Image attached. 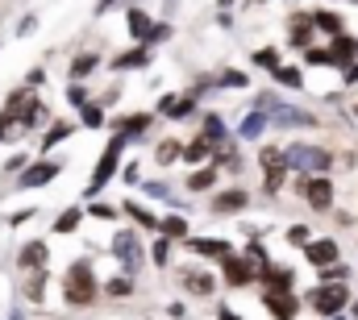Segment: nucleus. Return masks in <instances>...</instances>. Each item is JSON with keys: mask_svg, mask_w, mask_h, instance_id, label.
<instances>
[{"mask_svg": "<svg viewBox=\"0 0 358 320\" xmlns=\"http://www.w3.org/2000/svg\"><path fill=\"white\" fill-rule=\"evenodd\" d=\"M59 287H63V304H67V308H76V312L96 308V300L104 296V291H100V279H96V266H92L88 258L67 262V270H63Z\"/></svg>", "mask_w": 358, "mask_h": 320, "instance_id": "1", "label": "nucleus"}, {"mask_svg": "<svg viewBox=\"0 0 358 320\" xmlns=\"http://www.w3.org/2000/svg\"><path fill=\"white\" fill-rule=\"evenodd\" d=\"M350 283H313V291H304V308H313V317L329 320V317H342L350 312Z\"/></svg>", "mask_w": 358, "mask_h": 320, "instance_id": "2", "label": "nucleus"}, {"mask_svg": "<svg viewBox=\"0 0 358 320\" xmlns=\"http://www.w3.org/2000/svg\"><path fill=\"white\" fill-rule=\"evenodd\" d=\"M283 154H287L292 175H329L338 166V154L329 146H313V142H292L283 146Z\"/></svg>", "mask_w": 358, "mask_h": 320, "instance_id": "3", "label": "nucleus"}, {"mask_svg": "<svg viewBox=\"0 0 358 320\" xmlns=\"http://www.w3.org/2000/svg\"><path fill=\"white\" fill-rule=\"evenodd\" d=\"M121 159H125V138H121V133H113V138L104 142V154H100L96 170H92L88 187H84V196H88V200H96V196H100V191L121 175Z\"/></svg>", "mask_w": 358, "mask_h": 320, "instance_id": "4", "label": "nucleus"}, {"mask_svg": "<svg viewBox=\"0 0 358 320\" xmlns=\"http://www.w3.org/2000/svg\"><path fill=\"white\" fill-rule=\"evenodd\" d=\"M296 196H300L317 217H325V212L338 208V187H334L329 175H296Z\"/></svg>", "mask_w": 358, "mask_h": 320, "instance_id": "5", "label": "nucleus"}, {"mask_svg": "<svg viewBox=\"0 0 358 320\" xmlns=\"http://www.w3.org/2000/svg\"><path fill=\"white\" fill-rule=\"evenodd\" d=\"M113 254H117V262H121L125 275H138L150 262V249L142 245V229H117L113 233Z\"/></svg>", "mask_w": 358, "mask_h": 320, "instance_id": "6", "label": "nucleus"}, {"mask_svg": "<svg viewBox=\"0 0 358 320\" xmlns=\"http://www.w3.org/2000/svg\"><path fill=\"white\" fill-rule=\"evenodd\" d=\"M259 304L267 308L271 320H296L304 300L296 296V287H259Z\"/></svg>", "mask_w": 358, "mask_h": 320, "instance_id": "7", "label": "nucleus"}, {"mask_svg": "<svg viewBox=\"0 0 358 320\" xmlns=\"http://www.w3.org/2000/svg\"><path fill=\"white\" fill-rule=\"evenodd\" d=\"M217 266H221V283H225V287H234V291H242V287H259V262H255V258H246V254H229V258H221Z\"/></svg>", "mask_w": 358, "mask_h": 320, "instance_id": "8", "label": "nucleus"}, {"mask_svg": "<svg viewBox=\"0 0 358 320\" xmlns=\"http://www.w3.org/2000/svg\"><path fill=\"white\" fill-rule=\"evenodd\" d=\"M250 204H255V196H250L246 187H217L213 200H208V212H213V217H238V212H246Z\"/></svg>", "mask_w": 358, "mask_h": 320, "instance_id": "9", "label": "nucleus"}, {"mask_svg": "<svg viewBox=\"0 0 358 320\" xmlns=\"http://www.w3.org/2000/svg\"><path fill=\"white\" fill-rule=\"evenodd\" d=\"M179 287H183L192 300H213V296H217V275L204 270V266H183V270H179Z\"/></svg>", "mask_w": 358, "mask_h": 320, "instance_id": "10", "label": "nucleus"}, {"mask_svg": "<svg viewBox=\"0 0 358 320\" xmlns=\"http://www.w3.org/2000/svg\"><path fill=\"white\" fill-rule=\"evenodd\" d=\"M63 175V162L59 159H34L21 175H17V187L21 191H29V187H46V183H55Z\"/></svg>", "mask_w": 358, "mask_h": 320, "instance_id": "11", "label": "nucleus"}, {"mask_svg": "<svg viewBox=\"0 0 358 320\" xmlns=\"http://www.w3.org/2000/svg\"><path fill=\"white\" fill-rule=\"evenodd\" d=\"M304 262L313 266V270H321V266H334V262H342V241L334 238V233H325V238H313L304 249Z\"/></svg>", "mask_w": 358, "mask_h": 320, "instance_id": "12", "label": "nucleus"}, {"mask_svg": "<svg viewBox=\"0 0 358 320\" xmlns=\"http://www.w3.org/2000/svg\"><path fill=\"white\" fill-rule=\"evenodd\" d=\"M287 46L292 50H308V46H317V25H313V13H292L287 17Z\"/></svg>", "mask_w": 358, "mask_h": 320, "instance_id": "13", "label": "nucleus"}, {"mask_svg": "<svg viewBox=\"0 0 358 320\" xmlns=\"http://www.w3.org/2000/svg\"><path fill=\"white\" fill-rule=\"evenodd\" d=\"M150 125H155V112H125V117H113V121H108V129H113V133H121L125 142L146 138V133H150Z\"/></svg>", "mask_w": 358, "mask_h": 320, "instance_id": "14", "label": "nucleus"}, {"mask_svg": "<svg viewBox=\"0 0 358 320\" xmlns=\"http://www.w3.org/2000/svg\"><path fill=\"white\" fill-rule=\"evenodd\" d=\"M76 133H80V121H67V117L46 121V133H42V142H38V154H42V159H50V150H55L59 142H71Z\"/></svg>", "mask_w": 358, "mask_h": 320, "instance_id": "15", "label": "nucleus"}, {"mask_svg": "<svg viewBox=\"0 0 358 320\" xmlns=\"http://www.w3.org/2000/svg\"><path fill=\"white\" fill-rule=\"evenodd\" d=\"M187 254H196V258H208V262H221V258H229V254H238L234 249V241H225V238H187V241H179Z\"/></svg>", "mask_w": 358, "mask_h": 320, "instance_id": "16", "label": "nucleus"}, {"mask_svg": "<svg viewBox=\"0 0 358 320\" xmlns=\"http://www.w3.org/2000/svg\"><path fill=\"white\" fill-rule=\"evenodd\" d=\"M196 104H200V96L179 92V96H163V100L155 104V112L167 117V121H187V117H196Z\"/></svg>", "mask_w": 358, "mask_h": 320, "instance_id": "17", "label": "nucleus"}, {"mask_svg": "<svg viewBox=\"0 0 358 320\" xmlns=\"http://www.w3.org/2000/svg\"><path fill=\"white\" fill-rule=\"evenodd\" d=\"M146 67H150V46H142V42H134L129 50H121V54L108 59V71H117V75H125V71H146Z\"/></svg>", "mask_w": 358, "mask_h": 320, "instance_id": "18", "label": "nucleus"}, {"mask_svg": "<svg viewBox=\"0 0 358 320\" xmlns=\"http://www.w3.org/2000/svg\"><path fill=\"white\" fill-rule=\"evenodd\" d=\"M183 187H187L192 196L217 191V187H221V170H217L213 162H204V166H192V170H187V179H183Z\"/></svg>", "mask_w": 358, "mask_h": 320, "instance_id": "19", "label": "nucleus"}, {"mask_svg": "<svg viewBox=\"0 0 358 320\" xmlns=\"http://www.w3.org/2000/svg\"><path fill=\"white\" fill-rule=\"evenodd\" d=\"M271 129V117L263 108H250L242 121H238V129H234V138L238 142H263V133Z\"/></svg>", "mask_w": 358, "mask_h": 320, "instance_id": "20", "label": "nucleus"}, {"mask_svg": "<svg viewBox=\"0 0 358 320\" xmlns=\"http://www.w3.org/2000/svg\"><path fill=\"white\" fill-rule=\"evenodd\" d=\"M46 262H50V245L42 238H29L17 249V266H21V270H42Z\"/></svg>", "mask_w": 358, "mask_h": 320, "instance_id": "21", "label": "nucleus"}, {"mask_svg": "<svg viewBox=\"0 0 358 320\" xmlns=\"http://www.w3.org/2000/svg\"><path fill=\"white\" fill-rule=\"evenodd\" d=\"M313 13V25H317V34H325V38H338V34H346L350 25H346V17L338 13V8H329V4H321V8H308Z\"/></svg>", "mask_w": 358, "mask_h": 320, "instance_id": "22", "label": "nucleus"}, {"mask_svg": "<svg viewBox=\"0 0 358 320\" xmlns=\"http://www.w3.org/2000/svg\"><path fill=\"white\" fill-rule=\"evenodd\" d=\"M208 162H213L217 170H229V175H242V170H246V159H242V150H238V138L225 142V146H217Z\"/></svg>", "mask_w": 358, "mask_h": 320, "instance_id": "23", "label": "nucleus"}, {"mask_svg": "<svg viewBox=\"0 0 358 320\" xmlns=\"http://www.w3.org/2000/svg\"><path fill=\"white\" fill-rule=\"evenodd\" d=\"M121 217H125L129 225H138L142 233H159V217H155L146 204H138V200H125V204H121Z\"/></svg>", "mask_w": 358, "mask_h": 320, "instance_id": "24", "label": "nucleus"}, {"mask_svg": "<svg viewBox=\"0 0 358 320\" xmlns=\"http://www.w3.org/2000/svg\"><path fill=\"white\" fill-rule=\"evenodd\" d=\"M329 50H334V63H338V71H346L350 63H358V38L346 29V34H338V38H329Z\"/></svg>", "mask_w": 358, "mask_h": 320, "instance_id": "25", "label": "nucleus"}, {"mask_svg": "<svg viewBox=\"0 0 358 320\" xmlns=\"http://www.w3.org/2000/svg\"><path fill=\"white\" fill-rule=\"evenodd\" d=\"M125 29H129L134 42H146V34L155 29V17L146 8H138V4H125Z\"/></svg>", "mask_w": 358, "mask_h": 320, "instance_id": "26", "label": "nucleus"}, {"mask_svg": "<svg viewBox=\"0 0 358 320\" xmlns=\"http://www.w3.org/2000/svg\"><path fill=\"white\" fill-rule=\"evenodd\" d=\"M17 121H21V129H25V133H34L42 121H50V112H46V104H42V96H29V100H25V108L17 112Z\"/></svg>", "mask_w": 358, "mask_h": 320, "instance_id": "27", "label": "nucleus"}, {"mask_svg": "<svg viewBox=\"0 0 358 320\" xmlns=\"http://www.w3.org/2000/svg\"><path fill=\"white\" fill-rule=\"evenodd\" d=\"M100 291H104L108 300H134V291H138V279L121 270V275H113V279H104V283H100Z\"/></svg>", "mask_w": 358, "mask_h": 320, "instance_id": "28", "label": "nucleus"}, {"mask_svg": "<svg viewBox=\"0 0 358 320\" xmlns=\"http://www.w3.org/2000/svg\"><path fill=\"white\" fill-rule=\"evenodd\" d=\"M204 129H200V138H208L213 146H225V142H234L229 138V125H225V117L221 112H204V121H200Z\"/></svg>", "mask_w": 358, "mask_h": 320, "instance_id": "29", "label": "nucleus"}, {"mask_svg": "<svg viewBox=\"0 0 358 320\" xmlns=\"http://www.w3.org/2000/svg\"><path fill=\"white\" fill-rule=\"evenodd\" d=\"M271 80H275V87L304 92V67H300V63H283V67H275V71H271Z\"/></svg>", "mask_w": 358, "mask_h": 320, "instance_id": "30", "label": "nucleus"}, {"mask_svg": "<svg viewBox=\"0 0 358 320\" xmlns=\"http://www.w3.org/2000/svg\"><path fill=\"white\" fill-rule=\"evenodd\" d=\"M213 150H217V146H213L208 138H200V133H196L192 142H183V159H179V162H187V166H204V162L213 159Z\"/></svg>", "mask_w": 358, "mask_h": 320, "instance_id": "31", "label": "nucleus"}, {"mask_svg": "<svg viewBox=\"0 0 358 320\" xmlns=\"http://www.w3.org/2000/svg\"><path fill=\"white\" fill-rule=\"evenodd\" d=\"M96 67H100V54L84 50V54H76V59H71L67 80H71V83H84V80H92V75H96Z\"/></svg>", "mask_w": 358, "mask_h": 320, "instance_id": "32", "label": "nucleus"}, {"mask_svg": "<svg viewBox=\"0 0 358 320\" xmlns=\"http://www.w3.org/2000/svg\"><path fill=\"white\" fill-rule=\"evenodd\" d=\"M46 279H50V275H46V266H42V270H25L21 296H25L29 304H42V300H46Z\"/></svg>", "mask_w": 358, "mask_h": 320, "instance_id": "33", "label": "nucleus"}, {"mask_svg": "<svg viewBox=\"0 0 358 320\" xmlns=\"http://www.w3.org/2000/svg\"><path fill=\"white\" fill-rule=\"evenodd\" d=\"M300 59H304L300 67H313V71H338V63H334V50H329V46H308Z\"/></svg>", "mask_w": 358, "mask_h": 320, "instance_id": "34", "label": "nucleus"}, {"mask_svg": "<svg viewBox=\"0 0 358 320\" xmlns=\"http://www.w3.org/2000/svg\"><path fill=\"white\" fill-rule=\"evenodd\" d=\"M84 217H88V208H80V204H76V208H63V212L55 217V233H59V238L76 233V229L84 225Z\"/></svg>", "mask_w": 358, "mask_h": 320, "instance_id": "35", "label": "nucleus"}, {"mask_svg": "<svg viewBox=\"0 0 358 320\" xmlns=\"http://www.w3.org/2000/svg\"><path fill=\"white\" fill-rule=\"evenodd\" d=\"M250 63L271 75L275 67H283V50H279V46H259V50H250Z\"/></svg>", "mask_w": 358, "mask_h": 320, "instance_id": "36", "label": "nucleus"}, {"mask_svg": "<svg viewBox=\"0 0 358 320\" xmlns=\"http://www.w3.org/2000/svg\"><path fill=\"white\" fill-rule=\"evenodd\" d=\"M159 233L171 241H187V221H183V212H171V217H159Z\"/></svg>", "mask_w": 358, "mask_h": 320, "instance_id": "37", "label": "nucleus"}, {"mask_svg": "<svg viewBox=\"0 0 358 320\" xmlns=\"http://www.w3.org/2000/svg\"><path fill=\"white\" fill-rule=\"evenodd\" d=\"M183 159V142L179 138H163L159 146H155V162L159 166H171V162H179Z\"/></svg>", "mask_w": 358, "mask_h": 320, "instance_id": "38", "label": "nucleus"}, {"mask_svg": "<svg viewBox=\"0 0 358 320\" xmlns=\"http://www.w3.org/2000/svg\"><path fill=\"white\" fill-rule=\"evenodd\" d=\"M350 275H355L350 262H334V266H321L317 270V283H350Z\"/></svg>", "mask_w": 358, "mask_h": 320, "instance_id": "39", "label": "nucleus"}, {"mask_svg": "<svg viewBox=\"0 0 358 320\" xmlns=\"http://www.w3.org/2000/svg\"><path fill=\"white\" fill-rule=\"evenodd\" d=\"M80 125H84V129H104V125H108V117H104V104H100V100H92V104L80 108Z\"/></svg>", "mask_w": 358, "mask_h": 320, "instance_id": "40", "label": "nucleus"}, {"mask_svg": "<svg viewBox=\"0 0 358 320\" xmlns=\"http://www.w3.org/2000/svg\"><path fill=\"white\" fill-rule=\"evenodd\" d=\"M313 238H317V233H313V225H304V221H296V225H287V229H283V241H287L292 249H304Z\"/></svg>", "mask_w": 358, "mask_h": 320, "instance_id": "41", "label": "nucleus"}, {"mask_svg": "<svg viewBox=\"0 0 358 320\" xmlns=\"http://www.w3.org/2000/svg\"><path fill=\"white\" fill-rule=\"evenodd\" d=\"M171 245H176V241L159 233V238H155V245H150V266H159V270H163V266L171 262Z\"/></svg>", "mask_w": 358, "mask_h": 320, "instance_id": "42", "label": "nucleus"}, {"mask_svg": "<svg viewBox=\"0 0 358 320\" xmlns=\"http://www.w3.org/2000/svg\"><path fill=\"white\" fill-rule=\"evenodd\" d=\"M92 100H96V96L88 92V83H67V104H71V108H84Z\"/></svg>", "mask_w": 358, "mask_h": 320, "instance_id": "43", "label": "nucleus"}, {"mask_svg": "<svg viewBox=\"0 0 358 320\" xmlns=\"http://www.w3.org/2000/svg\"><path fill=\"white\" fill-rule=\"evenodd\" d=\"M213 80H217V87H246V83H250V75H246V71L225 67V71H221V75H213Z\"/></svg>", "mask_w": 358, "mask_h": 320, "instance_id": "44", "label": "nucleus"}, {"mask_svg": "<svg viewBox=\"0 0 358 320\" xmlns=\"http://www.w3.org/2000/svg\"><path fill=\"white\" fill-rule=\"evenodd\" d=\"M88 217H96V221H117L121 208H113V204H104V200H88Z\"/></svg>", "mask_w": 358, "mask_h": 320, "instance_id": "45", "label": "nucleus"}, {"mask_svg": "<svg viewBox=\"0 0 358 320\" xmlns=\"http://www.w3.org/2000/svg\"><path fill=\"white\" fill-rule=\"evenodd\" d=\"M167 38H171V25H167V21H155V29L146 34V42H142V46H150V50H155V46H159V42H167Z\"/></svg>", "mask_w": 358, "mask_h": 320, "instance_id": "46", "label": "nucleus"}, {"mask_svg": "<svg viewBox=\"0 0 358 320\" xmlns=\"http://www.w3.org/2000/svg\"><path fill=\"white\" fill-rule=\"evenodd\" d=\"M142 191L150 196V200H171V187H167V179L159 183V179H150V183H142ZM176 204V200H171Z\"/></svg>", "mask_w": 358, "mask_h": 320, "instance_id": "47", "label": "nucleus"}, {"mask_svg": "<svg viewBox=\"0 0 358 320\" xmlns=\"http://www.w3.org/2000/svg\"><path fill=\"white\" fill-rule=\"evenodd\" d=\"M29 154H13V159L4 162V166H0V170H4V175H21V170H25V166H29Z\"/></svg>", "mask_w": 358, "mask_h": 320, "instance_id": "48", "label": "nucleus"}, {"mask_svg": "<svg viewBox=\"0 0 358 320\" xmlns=\"http://www.w3.org/2000/svg\"><path fill=\"white\" fill-rule=\"evenodd\" d=\"M350 87H358V63H350V67L342 71V92H350Z\"/></svg>", "mask_w": 358, "mask_h": 320, "instance_id": "49", "label": "nucleus"}, {"mask_svg": "<svg viewBox=\"0 0 358 320\" xmlns=\"http://www.w3.org/2000/svg\"><path fill=\"white\" fill-rule=\"evenodd\" d=\"M96 100H100L104 108H113V104H121V87H108V92H104V96H96Z\"/></svg>", "mask_w": 358, "mask_h": 320, "instance_id": "50", "label": "nucleus"}, {"mask_svg": "<svg viewBox=\"0 0 358 320\" xmlns=\"http://www.w3.org/2000/svg\"><path fill=\"white\" fill-rule=\"evenodd\" d=\"M121 179H125V183H142V170H138L134 162H125V166H121Z\"/></svg>", "mask_w": 358, "mask_h": 320, "instance_id": "51", "label": "nucleus"}, {"mask_svg": "<svg viewBox=\"0 0 358 320\" xmlns=\"http://www.w3.org/2000/svg\"><path fill=\"white\" fill-rule=\"evenodd\" d=\"M42 83H46V71H42V67H34V71L25 75V87H42Z\"/></svg>", "mask_w": 358, "mask_h": 320, "instance_id": "52", "label": "nucleus"}, {"mask_svg": "<svg viewBox=\"0 0 358 320\" xmlns=\"http://www.w3.org/2000/svg\"><path fill=\"white\" fill-rule=\"evenodd\" d=\"M25 221H34V208H21V212L8 217V225H25Z\"/></svg>", "mask_w": 358, "mask_h": 320, "instance_id": "53", "label": "nucleus"}, {"mask_svg": "<svg viewBox=\"0 0 358 320\" xmlns=\"http://www.w3.org/2000/svg\"><path fill=\"white\" fill-rule=\"evenodd\" d=\"M38 29V17H21V25H17V34H34Z\"/></svg>", "mask_w": 358, "mask_h": 320, "instance_id": "54", "label": "nucleus"}, {"mask_svg": "<svg viewBox=\"0 0 358 320\" xmlns=\"http://www.w3.org/2000/svg\"><path fill=\"white\" fill-rule=\"evenodd\" d=\"M217 320H242V317H238L229 304H217Z\"/></svg>", "mask_w": 358, "mask_h": 320, "instance_id": "55", "label": "nucleus"}, {"mask_svg": "<svg viewBox=\"0 0 358 320\" xmlns=\"http://www.w3.org/2000/svg\"><path fill=\"white\" fill-rule=\"evenodd\" d=\"M113 4H117V0H100V4H96V17H104V13H108Z\"/></svg>", "mask_w": 358, "mask_h": 320, "instance_id": "56", "label": "nucleus"}, {"mask_svg": "<svg viewBox=\"0 0 358 320\" xmlns=\"http://www.w3.org/2000/svg\"><path fill=\"white\" fill-rule=\"evenodd\" d=\"M350 320H358V291H355V300H350Z\"/></svg>", "mask_w": 358, "mask_h": 320, "instance_id": "57", "label": "nucleus"}, {"mask_svg": "<svg viewBox=\"0 0 358 320\" xmlns=\"http://www.w3.org/2000/svg\"><path fill=\"white\" fill-rule=\"evenodd\" d=\"M350 117H355V121H358V96H355V100H350Z\"/></svg>", "mask_w": 358, "mask_h": 320, "instance_id": "58", "label": "nucleus"}, {"mask_svg": "<svg viewBox=\"0 0 358 320\" xmlns=\"http://www.w3.org/2000/svg\"><path fill=\"white\" fill-rule=\"evenodd\" d=\"M217 4H221V8H234V4H238V0H217Z\"/></svg>", "mask_w": 358, "mask_h": 320, "instance_id": "59", "label": "nucleus"}, {"mask_svg": "<svg viewBox=\"0 0 358 320\" xmlns=\"http://www.w3.org/2000/svg\"><path fill=\"white\" fill-rule=\"evenodd\" d=\"M329 320H350V312H342V317H329Z\"/></svg>", "mask_w": 358, "mask_h": 320, "instance_id": "60", "label": "nucleus"}, {"mask_svg": "<svg viewBox=\"0 0 358 320\" xmlns=\"http://www.w3.org/2000/svg\"><path fill=\"white\" fill-rule=\"evenodd\" d=\"M338 4H358V0H338Z\"/></svg>", "mask_w": 358, "mask_h": 320, "instance_id": "61", "label": "nucleus"}, {"mask_svg": "<svg viewBox=\"0 0 358 320\" xmlns=\"http://www.w3.org/2000/svg\"><path fill=\"white\" fill-rule=\"evenodd\" d=\"M255 4H271V0H255Z\"/></svg>", "mask_w": 358, "mask_h": 320, "instance_id": "62", "label": "nucleus"}]
</instances>
